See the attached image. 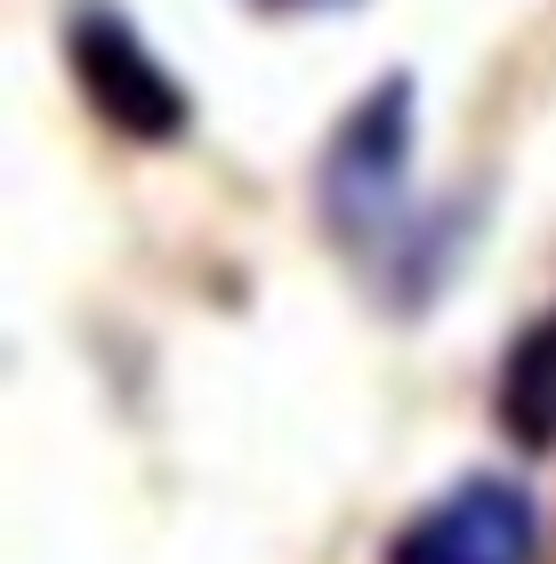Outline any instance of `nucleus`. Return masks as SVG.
Wrapping results in <instances>:
<instances>
[{"label":"nucleus","instance_id":"obj_1","mask_svg":"<svg viewBox=\"0 0 556 564\" xmlns=\"http://www.w3.org/2000/svg\"><path fill=\"white\" fill-rule=\"evenodd\" d=\"M412 153H419V89L412 73H379V82L339 113L315 162V210L323 235L356 259H388L412 226Z\"/></svg>","mask_w":556,"mask_h":564},{"label":"nucleus","instance_id":"obj_2","mask_svg":"<svg viewBox=\"0 0 556 564\" xmlns=\"http://www.w3.org/2000/svg\"><path fill=\"white\" fill-rule=\"evenodd\" d=\"M65 65H73V89L89 97V113L106 121L113 138H130V145L186 138L194 97H186L178 73L154 57V41L130 24V9H113V0H73Z\"/></svg>","mask_w":556,"mask_h":564},{"label":"nucleus","instance_id":"obj_3","mask_svg":"<svg viewBox=\"0 0 556 564\" xmlns=\"http://www.w3.org/2000/svg\"><path fill=\"white\" fill-rule=\"evenodd\" d=\"M533 556H541V500L492 468L460 476L388 541V564H533Z\"/></svg>","mask_w":556,"mask_h":564},{"label":"nucleus","instance_id":"obj_4","mask_svg":"<svg viewBox=\"0 0 556 564\" xmlns=\"http://www.w3.org/2000/svg\"><path fill=\"white\" fill-rule=\"evenodd\" d=\"M492 420H500V435H509L524 459L556 452V306H548V315H533V323L516 330V347L500 355Z\"/></svg>","mask_w":556,"mask_h":564},{"label":"nucleus","instance_id":"obj_5","mask_svg":"<svg viewBox=\"0 0 556 564\" xmlns=\"http://www.w3.org/2000/svg\"><path fill=\"white\" fill-rule=\"evenodd\" d=\"M259 9H347V0H259Z\"/></svg>","mask_w":556,"mask_h":564}]
</instances>
